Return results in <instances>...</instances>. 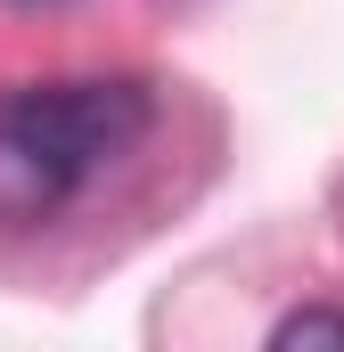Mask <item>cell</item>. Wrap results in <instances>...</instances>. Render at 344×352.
<instances>
[{"instance_id":"obj_1","label":"cell","mask_w":344,"mask_h":352,"mask_svg":"<svg viewBox=\"0 0 344 352\" xmlns=\"http://www.w3.org/2000/svg\"><path fill=\"white\" fill-rule=\"evenodd\" d=\"M148 82L83 74V82H25L0 98V230L58 221L115 156L148 131Z\"/></svg>"},{"instance_id":"obj_2","label":"cell","mask_w":344,"mask_h":352,"mask_svg":"<svg viewBox=\"0 0 344 352\" xmlns=\"http://www.w3.org/2000/svg\"><path fill=\"white\" fill-rule=\"evenodd\" d=\"M270 344H344V311H328V303H303V311H287L279 328H270Z\"/></svg>"},{"instance_id":"obj_3","label":"cell","mask_w":344,"mask_h":352,"mask_svg":"<svg viewBox=\"0 0 344 352\" xmlns=\"http://www.w3.org/2000/svg\"><path fill=\"white\" fill-rule=\"evenodd\" d=\"M25 8H58V0H25Z\"/></svg>"}]
</instances>
